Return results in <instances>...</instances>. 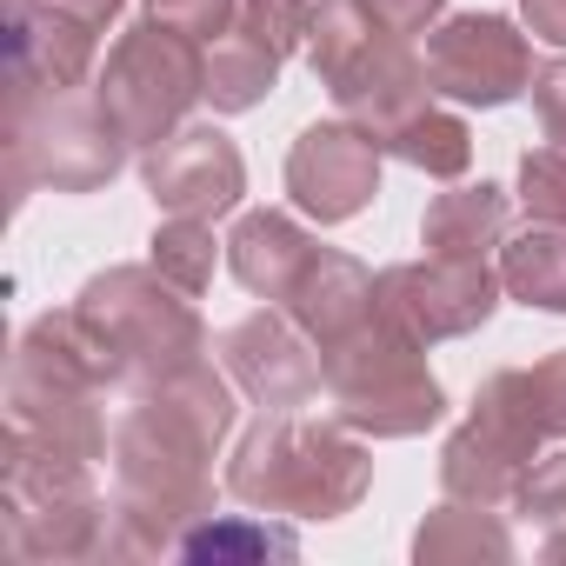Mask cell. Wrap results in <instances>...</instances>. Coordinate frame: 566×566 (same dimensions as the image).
<instances>
[{
	"label": "cell",
	"mask_w": 566,
	"mask_h": 566,
	"mask_svg": "<svg viewBox=\"0 0 566 566\" xmlns=\"http://www.w3.org/2000/svg\"><path fill=\"white\" fill-rule=\"evenodd\" d=\"M127 160V134L114 127V114L101 107L94 87H67V94H8V187L14 207L28 200V187H54V193H94L120 174Z\"/></svg>",
	"instance_id": "6da1fadb"
},
{
	"label": "cell",
	"mask_w": 566,
	"mask_h": 566,
	"mask_svg": "<svg viewBox=\"0 0 566 566\" xmlns=\"http://www.w3.org/2000/svg\"><path fill=\"white\" fill-rule=\"evenodd\" d=\"M233 493L247 506H266V513L334 520L367 493V453L334 427H301V420L280 413L240 440Z\"/></svg>",
	"instance_id": "7a4b0ae2"
},
{
	"label": "cell",
	"mask_w": 566,
	"mask_h": 566,
	"mask_svg": "<svg viewBox=\"0 0 566 566\" xmlns=\"http://www.w3.org/2000/svg\"><path fill=\"white\" fill-rule=\"evenodd\" d=\"M81 321L120 354V374L134 380H167L180 367L200 360L207 334H200V314L187 307V294L160 266H114V273H94L81 287Z\"/></svg>",
	"instance_id": "3957f363"
},
{
	"label": "cell",
	"mask_w": 566,
	"mask_h": 566,
	"mask_svg": "<svg viewBox=\"0 0 566 566\" xmlns=\"http://www.w3.org/2000/svg\"><path fill=\"white\" fill-rule=\"evenodd\" d=\"M420 354L427 347L413 334H400L394 321H380V307H374V321L360 334H347L340 347L321 354V374L334 387L340 420L367 427V433H387V440L433 427L440 420V380L427 374Z\"/></svg>",
	"instance_id": "277c9868"
},
{
	"label": "cell",
	"mask_w": 566,
	"mask_h": 566,
	"mask_svg": "<svg viewBox=\"0 0 566 566\" xmlns=\"http://www.w3.org/2000/svg\"><path fill=\"white\" fill-rule=\"evenodd\" d=\"M101 107L114 114V127L127 134V147H160L180 114L207 94V61H200V41L187 34H167L160 21H140L134 34L114 41L107 54V74H101Z\"/></svg>",
	"instance_id": "5b68a950"
},
{
	"label": "cell",
	"mask_w": 566,
	"mask_h": 566,
	"mask_svg": "<svg viewBox=\"0 0 566 566\" xmlns=\"http://www.w3.org/2000/svg\"><path fill=\"white\" fill-rule=\"evenodd\" d=\"M374 307H380V321H394L400 334L433 347V340L486 327V314L500 307V280L486 273V260H440V253H427V260L394 266V273L374 280Z\"/></svg>",
	"instance_id": "8992f818"
},
{
	"label": "cell",
	"mask_w": 566,
	"mask_h": 566,
	"mask_svg": "<svg viewBox=\"0 0 566 566\" xmlns=\"http://www.w3.org/2000/svg\"><path fill=\"white\" fill-rule=\"evenodd\" d=\"M427 74L453 101L506 107L520 87H533V54L506 14H453L447 28L427 34Z\"/></svg>",
	"instance_id": "52a82bcc"
},
{
	"label": "cell",
	"mask_w": 566,
	"mask_h": 566,
	"mask_svg": "<svg viewBox=\"0 0 566 566\" xmlns=\"http://www.w3.org/2000/svg\"><path fill=\"white\" fill-rule=\"evenodd\" d=\"M147 187H154V200L167 213L220 220V213L240 207L247 167H240V147L220 127H180L160 147H147Z\"/></svg>",
	"instance_id": "ba28073f"
},
{
	"label": "cell",
	"mask_w": 566,
	"mask_h": 566,
	"mask_svg": "<svg viewBox=\"0 0 566 566\" xmlns=\"http://www.w3.org/2000/svg\"><path fill=\"white\" fill-rule=\"evenodd\" d=\"M380 187V140L367 127H307L287 154V193L314 220H354Z\"/></svg>",
	"instance_id": "9c48e42d"
},
{
	"label": "cell",
	"mask_w": 566,
	"mask_h": 566,
	"mask_svg": "<svg viewBox=\"0 0 566 566\" xmlns=\"http://www.w3.org/2000/svg\"><path fill=\"white\" fill-rule=\"evenodd\" d=\"M220 354H227V367H233V380L260 400V407H273V413H294V407H307L314 394H321V360L294 340V327L287 321H273V314H253V321H240L227 340H220Z\"/></svg>",
	"instance_id": "30bf717a"
},
{
	"label": "cell",
	"mask_w": 566,
	"mask_h": 566,
	"mask_svg": "<svg viewBox=\"0 0 566 566\" xmlns=\"http://www.w3.org/2000/svg\"><path fill=\"white\" fill-rule=\"evenodd\" d=\"M287 314L301 321V334L327 354V347H340L347 334H360L367 321H374V273L360 266V260H347V253H314L307 260V273L294 280V294H287Z\"/></svg>",
	"instance_id": "8fae6325"
},
{
	"label": "cell",
	"mask_w": 566,
	"mask_h": 566,
	"mask_svg": "<svg viewBox=\"0 0 566 566\" xmlns=\"http://www.w3.org/2000/svg\"><path fill=\"white\" fill-rule=\"evenodd\" d=\"M473 420H486L500 440H513V447L533 460V447H539L546 433H566V354L486 380L480 400H473Z\"/></svg>",
	"instance_id": "7c38bea8"
},
{
	"label": "cell",
	"mask_w": 566,
	"mask_h": 566,
	"mask_svg": "<svg viewBox=\"0 0 566 566\" xmlns=\"http://www.w3.org/2000/svg\"><path fill=\"white\" fill-rule=\"evenodd\" d=\"M87 400H94L87 387H61V380H41V374H21L14 367V420L8 427H21L41 447L74 453V460H101L107 433H101V413Z\"/></svg>",
	"instance_id": "4fadbf2b"
},
{
	"label": "cell",
	"mask_w": 566,
	"mask_h": 566,
	"mask_svg": "<svg viewBox=\"0 0 566 566\" xmlns=\"http://www.w3.org/2000/svg\"><path fill=\"white\" fill-rule=\"evenodd\" d=\"M233 253V273H240V287L247 294H266V301H287L294 294V280L307 273V260L321 253L287 213H247L227 240Z\"/></svg>",
	"instance_id": "5bb4252c"
},
{
	"label": "cell",
	"mask_w": 566,
	"mask_h": 566,
	"mask_svg": "<svg viewBox=\"0 0 566 566\" xmlns=\"http://www.w3.org/2000/svg\"><path fill=\"white\" fill-rule=\"evenodd\" d=\"M447 493L467 500V506H500L506 493H520V473H526V453L513 440H500L486 420H467L453 440H447Z\"/></svg>",
	"instance_id": "9a60e30c"
},
{
	"label": "cell",
	"mask_w": 566,
	"mask_h": 566,
	"mask_svg": "<svg viewBox=\"0 0 566 566\" xmlns=\"http://www.w3.org/2000/svg\"><path fill=\"white\" fill-rule=\"evenodd\" d=\"M427 253L440 260H486V247H500L506 233V193L500 187H460V193H440L427 207Z\"/></svg>",
	"instance_id": "2e32d148"
},
{
	"label": "cell",
	"mask_w": 566,
	"mask_h": 566,
	"mask_svg": "<svg viewBox=\"0 0 566 566\" xmlns=\"http://www.w3.org/2000/svg\"><path fill=\"white\" fill-rule=\"evenodd\" d=\"M380 147L400 154L407 167L433 174V180H453V174H467V160H473V134H467V120H453V114H440V107L407 114L394 134H380Z\"/></svg>",
	"instance_id": "e0dca14e"
},
{
	"label": "cell",
	"mask_w": 566,
	"mask_h": 566,
	"mask_svg": "<svg viewBox=\"0 0 566 566\" xmlns=\"http://www.w3.org/2000/svg\"><path fill=\"white\" fill-rule=\"evenodd\" d=\"M500 287L526 307L566 314V233H526L500 260Z\"/></svg>",
	"instance_id": "ac0fdd59"
},
{
	"label": "cell",
	"mask_w": 566,
	"mask_h": 566,
	"mask_svg": "<svg viewBox=\"0 0 566 566\" xmlns=\"http://www.w3.org/2000/svg\"><path fill=\"white\" fill-rule=\"evenodd\" d=\"M273 74H280V54H266L253 34H233L207 61V101L220 114H247V107H260L273 94Z\"/></svg>",
	"instance_id": "d6986e66"
},
{
	"label": "cell",
	"mask_w": 566,
	"mask_h": 566,
	"mask_svg": "<svg viewBox=\"0 0 566 566\" xmlns=\"http://www.w3.org/2000/svg\"><path fill=\"white\" fill-rule=\"evenodd\" d=\"M154 266L174 280L187 301H193V294H207V280H213V233H207V220L174 213V220L154 233Z\"/></svg>",
	"instance_id": "ffe728a7"
},
{
	"label": "cell",
	"mask_w": 566,
	"mask_h": 566,
	"mask_svg": "<svg viewBox=\"0 0 566 566\" xmlns=\"http://www.w3.org/2000/svg\"><path fill=\"white\" fill-rule=\"evenodd\" d=\"M486 506H440L427 526H420V539H413V553L420 559H447V553H493V559H506V533L500 526H486L480 520Z\"/></svg>",
	"instance_id": "44dd1931"
},
{
	"label": "cell",
	"mask_w": 566,
	"mask_h": 566,
	"mask_svg": "<svg viewBox=\"0 0 566 566\" xmlns=\"http://www.w3.org/2000/svg\"><path fill=\"white\" fill-rule=\"evenodd\" d=\"M240 34H253L266 54H301L314 41V8L307 0H240Z\"/></svg>",
	"instance_id": "7402d4cb"
},
{
	"label": "cell",
	"mask_w": 566,
	"mask_h": 566,
	"mask_svg": "<svg viewBox=\"0 0 566 566\" xmlns=\"http://www.w3.org/2000/svg\"><path fill=\"white\" fill-rule=\"evenodd\" d=\"M520 200L533 220L566 227V147H539L520 160Z\"/></svg>",
	"instance_id": "603a6c76"
},
{
	"label": "cell",
	"mask_w": 566,
	"mask_h": 566,
	"mask_svg": "<svg viewBox=\"0 0 566 566\" xmlns=\"http://www.w3.org/2000/svg\"><path fill=\"white\" fill-rule=\"evenodd\" d=\"M240 14V0H147V21H160L167 34L187 41H220Z\"/></svg>",
	"instance_id": "cb8c5ba5"
},
{
	"label": "cell",
	"mask_w": 566,
	"mask_h": 566,
	"mask_svg": "<svg viewBox=\"0 0 566 566\" xmlns=\"http://www.w3.org/2000/svg\"><path fill=\"white\" fill-rule=\"evenodd\" d=\"M174 546H180V553H193V559H207V553H213V559H220V553H294V539H287V533L240 526V520H233V526H207V533H180Z\"/></svg>",
	"instance_id": "d4e9b609"
},
{
	"label": "cell",
	"mask_w": 566,
	"mask_h": 566,
	"mask_svg": "<svg viewBox=\"0 0 566 566\" xmlns=\"http://www.w3.org/2000/svg\"><path fill=\"white\" fill-rule=\"evenodd\" d=\"M520 506L539 520H566V453L533 460V473H520Z\"/></svg>",
	"instance_id": "484cf974"
},
{
	"label": "cell",
	"mask_w": 566,
	"mask_h": 566,
	"mask_svg": "<svg viewBox=\"0 0 566 566\" xmlns=\"http://www.w3.org/2000/svg\"><path fill=\"white\" fill-rule=\"evenodd\" d=\"M360 8L374 14V28H387L394 41H413L440 21V0H360Z\"/></svg>",
	"instance_id": "4316f807"
},
{
	"label": "cell",
	"mask_w": 566,
	"mask_h": 566,
	"mask_svg": "<svg viewBox=\"0 0 566 566\" xmlns=\"http://www.w3.org/2000/svg\"><path fill=\"white\" fill-rule=\"evenodd\" d=\"M533 107H539L546 140H559V147H566V54H559V61H546V67L533 74Z\"/></svg>",
	"instance_id": "83f0119b"
},
{
	"label": "cell",
	"mask_w": 566,
	"mask_h": 566,
	"mask_svg": "<svg viewBox=\"0 0 566 566\" xmlns=\"http://www.w3.org/2000/svg\"><path fill=\"white\" fill-rule=\"evenodd\" d=\"M41 8H54V14L81 21V28H94V34H107V21L120 14V0H41Z\"/></svg>",
	"instance_id": "f1b7e54d"
},
{
	"label": "cell",
	"mask_w": 566,
	"mask_h": 566,
	"mask_svg": "<svg viewBox=\"0 0 566 566\" xmlns=\"http://www.w3.org/2000/svg\"><path fill=\"white\" fill-rule=\"evenodd\" d=\"M526 28L553 48H566V0H526Z\"/></svg>",
	"instance_id": "f546056e"
}]
</instances>
